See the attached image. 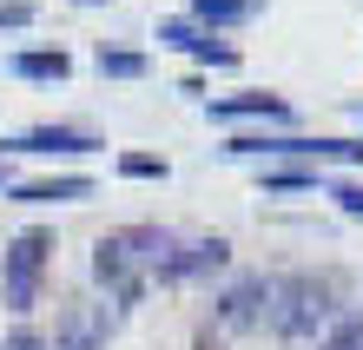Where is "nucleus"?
<instances>
[{
  "label": "nucleus",
  "instance_id": "21",
  "mask_svg": "<svg viewBox=\"0 0 363 350\" xmlns=\"http://www.w3.org/2000/svg\"><path fill=\"white\" fill-rule=\"evenodd\" d=\"M73 7H113V0H73Z\"/></svg>",
  "mask_w": 363,
  "mask_h": 350
},
{
  "label": "nucleus",
  "instance_id": "14",
  "mask_svg": "<svg viewBox=\"0 0 363 350\" xmlns=\"http://www.w3.org/2000/svg\"><path fill=\"white\" fill-rule=\"evenodd\" d=\"M93 67H99V80H145V73H152V60H145L139 47H106V40H99Z\"/></svg>",
  "mask_w": 363,
  "mask_h": 350
},
{
  "label": "nucleus",
  "instance_id": "11",
  "mask_svg": "<svg viewBox=\"0 0 363 350\" xmlns=\"http://www.w3.org/2000/svg\"><path fill=\"white\" fill-rule=\"evenodd\" d=\"M264 13V0H191L185 20H199L205 33H231V27H251Z\"/></svg>",
  "mask_w": 363,
  "mask_h": 350
},
{
  "label": "nucleus",
  "instance_id": "3",
  "mask_svg": "<svg viewBox=\"0 0 363 350\" xmlns=\"http://www.w3.org/2000/svg\"><path fill=\"white\" fill-rule=\"evenodd\" d=\"M47 271H53V225H27V231H13V238H7V251H0V311H7L13 324H27V317H33Z\"/></svg>",
  "mask_w": 363,
  "mask_h": 350
},
{
  "label": "nucleus",
  "instance_id": "12",
  "mask_svg": "<svg viewBox=\"0 0 363 350\" xmlns=\"http://www.w3.org/2000/svg\"><path fill=\"white\" fill-rule=\"evenodd\" d=\"M231 265V245L218 231L211 238H185V251H179V284H199V278H211V271H225Z\"/></svg>",
  "mask_w": 363,
  "mask_h": 350
},
{
  "label": "nucleus",
  "instance_id": "16",
  "mask_svg": "<svg viewBox=\"0 0 363 350\" xmlns=\"http://www.w3.org/2000/svg\"><path fill=\"white\" fill-rule=\"evenodd\" d=\"M119 172H125V179H165L172 165H165V159H152V152H125V159H119Z\"/></svg>",
  "mask_w": 363,
  "mask_h": 350
},
{
  "label": "nucleus",
  "instance_id": "2",
  "mask_svg": "<svg viewBox=\"0 0 363 350\" xmlns=\"http://www.w3.org/2000/svg\"><path fill=\"white\" fill-rule=\"evenodd\" d=\"M344 324V291L324 271H291L277 278V304H271V331L284 344H317Z\"/></svg>",
  "mask_w": 363,
  "mask_h": 350
},
{
  "label": "nucleus",
  "instance_id": "8",
  "mask_svg": "<svg viewBox=\"0 0 363 350\" xmlns=\"http://www.w3.org/2000/svg\"><path fill=\"white\" fill-rule=\"evenodd\" d=\"M159 47L191 53V60H205V67H238V47L218 40V33H205L199 20H159Z\"/></svg>",
  "mask_w": 363,
  "mask_h": 350
},
{
  "label": "nucleus",
  "instance_id": "19",
  "mask_svg": "<svg viewBox=\"0 0 363 350\" xmlns=\"http://www.w3.org/2000/svg\"><path fill=\"white\" fill-rule=\"evenodd\" d=\"M0 350H53V344H47V331H33V324H13V331L0 337Z\"/></svg>",
  "mask_w": 363,
  "mask_h": 350
},
{
  "label": "nucleus",
  "instance_id": "18",
  "mask_svg": "<svg viewBox=\"0 0 363 350\" xmlns=\"http://www.w3.org/2000/svg\"><path fill=\"white\" fill-rule=\"evenodd\" d=\"M324 192H330L350 218H363V179H324Z\"/></svg>",
  "mask_w": 363,
  "mask_h": 350
},
{
  "label": "nucleus",
  "instance_id": "1",
  "mask_svg": "<svg viewBox=\"0 0 363 350\" xmlns=\"http://www.w3.org/2000/svg\"><path fill=\"white\" fill-rule=\"evenodd\" d=\"M179 251H185V231H172V225H119V231H106L93 245L99 297L133 311L152 284H179Z\"/></svg>",
  "mask_w": 363,
  "mask_h": 350
},
{
  "label": "nucleus",
  "instance_id": "17",
  "mask_svg": "<svg viewBox=\"0 0 363 350\" xmlns=\"http://www.w3.org/2000/svg\"><path fill=\"white\" fill-rule=\"evenodd\" d=\"M40 7L33 0H0V33H20V27H33Z\"/></svg>",
  "mask_w": 363,
  "mask_h": 350
},
{
  "label": "nucleus",
  "instance_id": "7",
  "mask_svg": "<svg viewBox=\"0 0 363 350\" xmlns=\"http://www.w3.org/2000/svg\"><path fill=\"white\" fill-rule=\"evenodd\" d=\"M0 152H27V159H86V152H99V139L86 133V126H27V133L7 139Z\"/></svg>",
  "mask_w": 363,
  "mask_h": 350
},
{
  "label": "nucleus",
  "instance_id": "10",
  "mask_svg": "<svg viewBox=\"0 0 363 350\" xmlns=\"http://www.w3.org/2000/svg\"><path fill=\"white\" fill-rule=\"evenodd\" d=\"M211 119H225V126H251V119L284 126L291 119V99L284 93H225V99H211Z\"/></svg>",
  "mask_w": 363,
  "mask_h": 350
},
{
  "label": "nucleus",
  "instance_id": "5",
  "mask_svg": "<svg viewBox=\"0 0 363 350\" xmlns=\"http://www.w3.org/2000/svg\"><path fill=\"white\" fill-rule=\"evenodd\" d=\"M119 324H125V304H113V297H67L47 344L53 350H106L119 337Z\"/></svg>",
  "mask_w": 363,
  "mask_h": 350
},
{
  "label": "nucleus",
  "instance_id": "15",
  "mask_svg": "<svg viewBox=\"0 0 363 350\" xmlns=\"http://www.w3.org/2000/svg\"><path fill=\"white\" fill-rule=\"evenodd\" d=\"M258 185L264 192H317V185H324V172H317V165H271Z\"/></svg>",
  "mask_w": 363,
  "mask_h": 350
},
{
  "label": "nucleus",
  "instance_id": "6",
  "mask_svg": "<svg viewBox=\"0 0 363 350\" xmlns=\"http://www.w3.org/2000/svg\"><path fill=\"white\" fill-rule=\"evenodd\" d=\"M271 304H277V278L264 271H245L231 278L218 304H211V324H218L225 337H251V331H271Z\"/></svg>",
  "mask_w": 363,
  "mask_h": 350
},
{
  "label": "nucleus",
  "instance_id": "22",
  "mask_svg": "<svg viewBox=\"0 0 363 350\" xmlns=\"http://www.w3.org/2000/svg\"><path fill=\"white\" fill-rule=\"evenodd\" d=\"M357 119H363V106H357Z\"/></svg>",
  "mask_w": 363,
  "mask_h": 350
},
{
  "label": "nucleus",
  "instance_id": "20",
  "mask_svg": "<svg viewBox=\"0 0 363 350\" xmlns=\"http://www.w3.org/2000/svg\"><path fill=\"white\" fill-rule=\"evenodd\" d=\"M324 350H363V317H344V324L324 337Z\"/></svg>",
  "mask_w": 363,
  "mask_h": 350
},
{
  "label": "nucleus",
  "instance_id": "4",
  "mask_svg": "<svg viewBox=\"0 0 363 350\" xmlns=\"http://www.w3.org/2000/svg\"><path fill=\"white\" fill-rule=\"evenodd\" d=\"M231 159H297V165H357L363 139H304V133H231L225 139Z\"/></svg>",
  "mask_w": 363,
  "mask_h": 350
},
{
  "label": "nucleus",
  "instance_id": "13",
  "mask_svg": "<svg viewBox=\"0 0 363 350\" xmlns=\"http://www.w3.org/2000/svg\"><path fill=\"white\" fill-rule=\"evenodd\" d=\"M7 73H13V80H33V86H60V80L73 73V60L60 53V47H27V53L7 60Z\"/></svg>",
  "mask_w": 363,
  "mask_h": 350
},
{
  "label": "nucleus",
  "instance_id": "9",
  "mask_svg": "<svg viewBox=\"0 0 363 350\" xmlns=\"http://www.w3.org/2000/svg\"><path fill=\"white\" fill-rule=\"evenodd\" d=\"M13 205H73V199H93V179L86 172H47V179H20L7 185Z\"/></svg>",
  "mask_w": 363,
  "mask_h": 350
}]
</instances>
